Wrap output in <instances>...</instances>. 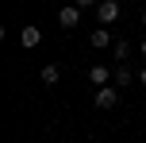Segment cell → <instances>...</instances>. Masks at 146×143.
<instances>
[{
    "label": "cell",
    "mask_w": 146,
    "mask_h": 143,
    "mask_svg": "<svg viewBox=\"0 0 146 143\" xmlns=\"http://www.w3.org/2000/svg\"><path fill=\"white\" fill-rule=\"evenodd\" d=\"M92 105L96 108H115L119 105V85H100V89H96V97H92Z\"/></svg>",
    "instance_id": "cell-1"
},
{
    "label": "cell",
    "mask_w": 146,
    "mask_h": 143,
    "mask_svg": "<svg viewBox=\"0 0 146 143\" xmlns=\"http://www.w3.org/2000/svg\"><path fill=\"white\" fill-rule=\"evenodd\" d=\"M96 19H100L104 27H111V23L119 19V0H100V4H96Z\"/></svg>",
    "instance_id": "cell-2"
},
{
    "label": "cell",
    "mask_w": 146,
    "mask_h": 143,
    "mask_svg": "<svg viewBox=\"0 0 146 143\" xmlns=\"http://www.w3.org/2000/svg\"><path fill=\"white\" fill-rule=\"evenodd\" d=\"M81 12H85V8H77V4H66V8H58V23H62L66 31H73V27L81 23Z\"/></svg>",
    "instance_id": "cell-3"
},
{
    "label": "cell",
    "mask_w": 146,
    "mask_h": 143,
    "mask_svg": "<svg viewBox=\"0 0 146 143\" xmlns=\"http://www.w3.org/2000/svg\"><path fill=\"white\" fill-rule=\"evenodd\" d=\"M111 81H115L119 89H123V85H131V81H139V74H135V70L127 66V62H115V66H111Z\"/></svg>",
    "instance_id": "cell-4"
},
{
    "label": "cell",
    "mask_w": 146,
    "mask_h": 143,
    "mask_svg": "<svg viewBox=\"0 0 146 143\" xmlns=\"http://www.w3.org/2000/svg\"><path fill=\"white\" fill-rule=\"evenodd\" d=\"M19 43H23V50H35V46L42 43V31H38L35 23H27V27L19 31Z\"/></svg>",
    "instance_id": "cell-5"
},
{
    "label": "cell",
    "mask_w": 146,
    "mask_h": 143,
    "mask_svg": "<svg viewBox=\"0 0 146 143\" xmlns=\"http://www.w3.org/2000/svg\"><path fill=\"white\" fill-rule=\"evenodd\" d=\"M88 81L100 89V85H108L111 81V66H104V62H96V66H88Z\"/></svg>",
    "instance_id": "cell-6"
},
{
    "label": "cell",
    "mask_w": 146,
    "mask_h": 143,
    "mask_svg": "<svg viewBox=\"0 0 146 143\" xmlns=\"http://www.w3.org/2000/svg\"><path fill=\"white\" fill-rule=\"evenodd\" d=\"M88 46H92V50H108V46H111V35H108V27H104V23L88 35Z\"/></svg>",
    "instance_id": "cell-7"
},
{
    "label": "cell",
    "mask_w": 146,
    "mask_h": 143,
    "mask_svg": "<svg viewBox=\"0 0 146 143\" xmlns=\"http://www.w3.org/2000/svg\"><path fill=\"white\" fill-rule=\"evenodd\" d=\"M38 77H42V85H58V77H62V70L54 66V62H46V66L38 70Z\"/></svg>",
    "instance_id": "cell-8"
},
{
    "label": "cell",
    "mask_w": 146,
    "mask_h": 143,
    "mask_svg": "<svg viewBox=\"0 0 146 143\" xmlns=\"http://www.w3.org/2000/svg\"><path fill=\"white\" fill-rule=\"evenodd\" d=\"M111 50H115V62H127V54H131V43L115 39V43H111Z\"/></svg>",
    "instance_id": "cell-9"
},
{
    "label": "cell",
    "mask_w": 146,
    "mask_h": 143,
    "mask_svg": "<svg viewBox=\"0 0 146 143\" xmlns=\"http://www.w3.org/2000/svg\"><path fill=\"white\" fill-rule=\"evenodd\" d=\"M73 4H77V8H85V12H88V8H96L100 0H73Z\"/></svg>",
    "instance_id": "cell-10"
},
{
    "label": "cell",
    "mask_w": 146,
    "mask_h": 143,
    "mask_svg": "<svg viewBox=\"0 0 146 143\" xmlns=\"http://www.w3.org/2000/svg\"><path fill=\"white\" fill-rule=\"evenodd\" d=\"M139 85H146V66H142V70H139Z\"/></svg>",
    "instance_id": "cell-11"
},
{
    "label": "cell",
    "mask_w": 146,
    "mask_h": 143,
    "mask_svg": "<svg viewBox=\"0 0 146 143\" xmlns=\"http://www.w3.org/2000/svg\"><path fill=\"white\" fill-rule=\"evenodd\" d=\"M139 50H142V58H146V39H142V43H139Z\"/></svg>",
    "instance_id": "cell-12"
},
{
    "label": "cell",
    "mask_w": 146,
    "mask_h": 143,
    "mask_svg": "<svg viewBox=\"0 0 146 143\" xmlns=\"http://www.w3.org/2000/svg\"><path fill=\"white\" fill-rule=\"evenodd\" d=\"M142 23H146V8H142Z\"/></svg>",
    "instance_id": "cell-13"
}]
</instances>
